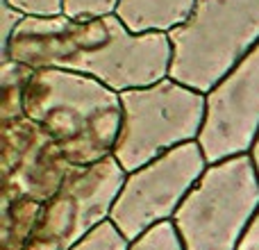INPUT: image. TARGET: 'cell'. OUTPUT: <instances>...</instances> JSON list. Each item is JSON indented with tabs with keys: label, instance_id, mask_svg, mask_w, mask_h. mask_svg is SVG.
Masks as SVG:
<instances>
[{
	"label": "cell",
	"instance_id": "obj_18",
	"mask_svg": "<svg viewBox=\"0 0 259 250\" xmlns=\"http://www.w3.org/2000/svg\"><path fill=\"white\" fill-rule=\"evenodd\" d=\"M237 250H259V212L255 214L252 223L248 225L246 234L241 237V241H239V248Z\"/></svg>",
	"mask_w": 259,
	"mask_h": 250
},
{
	"label": "cell",
	"instance_id": "obj_8",
	"mask_svg": "<svg viewBox=\"0 0 259 250\" xmlns=\"http://www.w3.org/2000/svg\"><path fill=\"white\" fill-rule=\"evenodd\" d=\"M198 146L207 164L250 155L259 134V46L252 48L209 94Z\"/></svg>",
	"mask_w": 259,
	"mask_h": 250
},
{
	"label": "cell",
	"instance_id": "obj_5",
	"mask_svg": "<svg viewBox=\"0 0 259 250\" xmlns=\"http://www.w3.org/2000/svg\"><path fill=\"white\" fill-rule=\"evenodd\" d=\"M123 123L114 157L125 173L150 164L164 152L198 141L205 123V94L173 80L121 94Z\"/></svg>",
	"mask_w": 259,
	"mask_h": 250
},
{
	"label": "cell",
	"instance_id": "obj_14",
	"mask_svg": "<svg viewBox=\"0 0 259 250\" xmlns=\"http://www.w3.org/2000/svg\"><path fill=\"white\" fill-rule=\"evenodd\" d=\"M130 241L121 234V230L112 223L105 221L96 230H91L82 241H77L71 250H127Z\"/></svg>",
	"mask_w": 259,
	"mask_h": 250
},
{
	"label": "cell",
	"instance_id": "obj_17",
	"mask_svg": "<svg viewBox=\"0 0 259 250\" xmlns=\"http://www.w3.org/2000/svg\"><path fill=\"white\" fill-rule=\"evenodd\" d=\"M0 18H3V32H0V55H3L5 50H7L14 30H16L18 23H21L25 16H23L21 12H16V9H14L9 3L0 0Z\"/></svg>",
	"mask_w": 259,
	"mask_h": 250
},
{
	"label": "cell",
	"instance_id": "obj_9",
	"mask_svg": "<svg viewBox=\"0 0 259 250\" xmlns=\"http://www.w3.org/2000/svg\"><path fill=\"white\" fill-rule=\"evenodd\" d=\"M71 169L66 155L34 121L23 116L3 123L0 198H30L44 205L59 191Z\"/></svg>",
	"mask_w": 259,
	"mask_h": 250
},
{
	"label": "cell",
	"instance_id": "obj_16",
	"mask_svg": "<svg viewBox=\"0 0 259 250\" xmlns=\"http://www.w3.org/2000/svg\"><path fill=\"white\" fill-rule=\"evenodd\" d=\"M5 3H9L23 16L50 18L62 14V0H5Z\"/></svg>",
	"mask_w": 259,
	"mask_h": 250
},
{
	"label": "cell",
	"instance_id": "obj_19",
	"mask_svg": "<svg viewBox=\"0 0 259 250\" xmlns=\"http://www.w3.org/2000/svg\"><path fill=\"white\" fill-rule=\"evenodd\" d=\"M250 157H252V164H255V169H257V175H259V134H257L255 143H252V150H250Z\"/></svg>",
	"mask_w": 259,
	"mask_h": 250
},
{
	"label": "cell",
	"instance_id": "obj_15",
	"mask_svg": "<svg viewBox=\"0 0 259 250\" xmlns=\"http://www.w3.org/2000/svg\"><path fill=\"white\" fill-rule=\"evenodd\" d=\"M121 0H62V14L75 21L105 18L116 14Z\"/></svg>",
	"mask_w": 259,
	"mask_h": 250
},
{
	"label": "cell",
	"instance_id": "obj_3",
	"mask_svg": "<svg viewBox=\"0 0 259 250\" xmlns=\"http://www.w3.org/2000/svg\"><path fill=\"white\" fill-rule=\"evenodd\" d=\"M168 39L173 48L168 77L209 94L259 46V0H198Z\"/></svg>",
	"mask_w": 259,
	"mask_h": 250
},
{
	"label": "cell",
	"instance_id": "obj_1",
	"mask_svg": "<svg viewBox=\"0 0 259 250\" xmlns=\"http://www.w3.org/2000/svg\"><path fill=\"white\" fill-rule=\"evenodd\" d=\"M0 59H14L34 71L82 73L123 94L168 77L173 48L168 34H134L116 14L84 21L59 14L25 16Z\"/></svg>",
	"mask_w": 259,
	"mask_h": 250
},
{
	"label": "cell",
	"instance_id": "obj_10",
	"mask_svg": "<svg viewBox=\"0 0 259 250\" xmlns=\"http://www.w3.org/2000/svg\"><path fill=\"white\" fill-rule=\"evenodd\" d=\"M198 0H121L116 16L134 34L173 32L189 16Z\"/></svg>",
	"mask_w": 259,
	"mask_h": 250
},
{
	"label": "cell",
	"instance_id": "obj_4",
	"mask_svg": "<svg viewBox=\"0 0 259 250\" xmlns=\"http://www.w3.org/2000/svg\"><path fill=\"white\" fill-rule=\"evenodd\" d=\"M259 212V175L250 155L205 169L173 223L187 250H237Z\"/></svg>",
	"mask_w": 259,
	"mask_h": 250
},
{
	"label": "cell",
	"instance_id": "obj_11",
	"mask_svg": "<svg viewBox=\"0 0 259 250\" xmlns=\"http://www.w3.org/2000/svg\"><path fill=\"white\" fill-rule=\"evenodd\" d=\"M41 202L0 198V250H25L41 216Z\"/></svg>",
	"mask_w": 259,
	"mask_h": 250
},
{
	"label": "cell",
	"instance_id": "obj_2",
	"mask_svg": "<svg viewBox=\"0 0 259 250\" xmlns=\"http://www.w3.org/2000/svg\"><path fill=\"white\" fill-rule=\"evenodd\" d=\"M23 109L59 146L73 166L114 155L123 123L121 94L82 73L39 68L25 89Z\"/></svg>",
	"mask_w": 259,
	"mask_h": 250
},
{
	"label": "cell",
	"instance_id": "obj_13",
	"mask_svg": "<svg viewBox=\"0 0 259 250\" xmlns=\"http://www.w3.org/2000/svg\"><path fill=\"white\" fill-rule=\"evenodd\" d=\"M127 250H187V248H184V241L173 221H164V223L150 228L148 232H143L141 237H137L134 241H130Z\"/></svg>",
	"mask_w": 259,
	"mask_h": 250
},
{
	"label": "cell",
	"instance_id": "obj_7",
	"mask_svg": "<svg viewBox=\"0 0 259 250\" xmlns=\"http://www.w3.org/2000/svg\"><path fill=\"white\" fill-rule=\"evenodd\" d=\"M125 178V169L114 155L89 166H73L59 191L44 202L25 250H71L109 221Z\"/></svg>",
	"mask_w": 259,
	"mask_h": 250
},
{
	"label": "cell",
	"instance_id": "obj_12",
	"mask_svg": "<svg viewBox=\"0 0 259 250\" xmlns=\"http://www.w3.org/2000/svg\"><path fill=\"white\" fill-rule=\"evenodd\" d=\"M34 68L14 59H0V121L9 123L25 116L23 100Z\"/></svg>",
	"mask_w": 259,
	"mask_h": 250
},
{
	"label": "cell",
	"instance_id": "obj_6",
	"mask_svg": "<svg viewBox=\"0 0 259 250\" xmlns=\"http://www.w3.org/2000/svg\"><path fill=\"white\" fill-rule=\"evenodd\" d=\"M207 166L198 141L164 152L150 164L127 173L109 221L127 241H134L164 221H173Z\"/></svg>",
	"mask_w": 259,
	"mask_h": 250
}]
</instances>
